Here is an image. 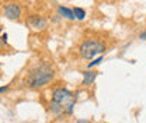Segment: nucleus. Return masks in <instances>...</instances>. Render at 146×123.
Segmentation results:
<instances>
[{"instance_id": "1", "label": "nucleus", "mask_w": 146, "mask_h": 123, "mask_svg": "<svg viewBox=\"0 0 146 123\" xmlns=\"http://www.w3.org/2000/svg\"><path fill=\"white\" fill-rule=\"evenodd\" d=\"M52 78H54L52 67L46 63H41L28 73L27 86L31 88H41L46 84H49L52 81Z\"/></svg>"}, {"instance_id": "2", "label": "nucleus", "mask_w": 146, "mask_h": 123, "mask_svg": "<svg viewBox=\"0 0 146 123\" xmlns=\"http://www.w3.org/2000/svg\"><path fill=\"white\" fill-rule=\"evenodd\" d=\"M52 102L63 106V109L68 113H72L76 101H74L73 94L69 89H66V88H56L54 91V94H52Z\"/></svg>"}, {"instance_id": "3", "label": "nucleus", "mask_w": 146, "mask_h": 123, "mask_svg": "<svg viewBox=\"0 0 146 123\" xmlns=\"http://www.w3.org/2000/svg\"><path fill=\"white\" fill-rule=\"evenodd\" d=\"M106 51V45L101 42V41H97V39H89V41H84L80 48H79V53L82 57L84 59H93L96 57L97 55H101V53Z\"/></svg>"}, {"instance_id": "4", "label": "nucleus", "mask_w": 146, "mask_h": 123, "mask_svg": "<svg viewBox=\"0 0 146 123\" xmlns=\"http://www.w3.org/2000/svg\"><path fill=\"white\" fill-rule=\"evenodd\" d=\"M4 14L9 20H17L21 16V7L17 3H10L4 7Z\"/></svg>"}, {"instance_id": "5", "label": "nucleus", "mask_w": 146, "mask_h": 123, "mask_svg": "<svg viewBox=\"0 0 146 123\" xmlns=\"http://www.w3.org/2000/svg\"><path fill=\"white\" fill-rule=\"evenodd\" d=\"M27 22H28V25H30L31 28H34V30H44V28H46V25H48L46 20L44 17H41V16H30V17L27 18Z\"/></svg>"}, {"instance_id": "6", "label": "nucleus", "mask_w": 146, "mask_h": 123, "mask_svg": "<svg viewBox=\"0 0 146 123\" xmlns=\"http://www.w3.org/2000/svg\"><path fill=\"white\" fill-rule=\"evenodd\" d=\"M97 77V71H93V70H87L83 73V84L84 86H90L93 84V81L96 80Z\"/></svg>"}, {"instance_id": "7", "label": "nucleus", "mask_w": 146, "mask_h": 123, "mask_svg": "<svg viewBox=\"0 0 146 123\" xmlns=\"http://www.w3.org/2000/svg\"><path fill=\"white\" fill-rule=\"evenodd\" d=\"M58 13H59V16H62V17L68 18V20H74V14H73V10L68 9V7H62V6H59V7H58Z\"/></svg>"}, {"instance_id": "8", "label": "nucleus", "mask_w": 146, "mask_h": 123, "mask_svg": "<svg viewBox=\"0 0 146 123\" xmlns=\"http://www.w3.org/2000/svg\"><path fill=\"white\" fill-rule=\"evenodd\" d=\"M73 14H74V18L76 20H84L86 18V11L83 10V9H80V7H74L73 9Z\"/></svg>"}, {"instance_id": "9", "label": "nucleus", "mask_w": 146, "mask_h": 123, "mask_svg": "<svg viewBox=\"0 0 146 123\" xmlns=\"http://www.w3.org/2000/svg\"><path fill=\"white\" fill-rule=\"evenodd\" d=\"M101 62H103V57H101V56H100V57H97V59H96V60H94V62H91V63H89V64H87V66H89V67H94V66H96V64H100V63H101Z\"/></svg>"}, {"instance_id": "10", "label": "nucleus", "mask_w": 146, "mask_h": 123, "mask_svg": "<svg viewBox=\"0 0 146 123\" xmlns=\"http://www.w3.org/2000/svg\"><path fill=\"white\" fill-rule=\"evenodd\" d=\"M7 38H9V35H7V34H3V36H1L0 39L3 41V43H7Z\"/></svg>"}, {"instance_id": "11", "label": "nucleus", "mask_w": 146, "mask_h": 123, "mask_svg": "<svg viewBox=\"0 0 146 123\" xmlns=\"http://www.w3.org/2000/svg\"><path fill=\"white\" fill-rule=\"evenodd\" d=\"M139 38H141L142 41H146V31H143V32H141V35H139Z\"/></svg>"}, {"instance_id": "12", "label": "nucleus", "mask_w": 146, "mask_h": 123, "mask_svg": "<svg viewBox=\"0 0 146 123\" xmlns=\"http://www.w3.org/2000/svg\"><path fill=\"white\" fill-rule=\"evenodd\" d=\"M7 89H9L7 86H6V87H0V94H1V92H4V91H7Z\"/></svg>"}, {"instance_id": "13", "label": "nucleus", "mask_w": 146, "mask_h": 123, "mask_svg": "<svg viewBox=\"0 0 146 123\" xmlns=\"http://www.w3.org/2000/svg\"><path fill=\"white\" fill-rule=\"evenodd\" d=\"M76 123H90L89 120H84V119H82V120H77Z\"/></svg>"}, {"instance_id": "14", "label": "nucleus", "mask_w": 146, "mask_h": 123, "mask_svg": "<svg viewBox=\"0 0 146 123\" xmlns=\"http://www.w3.org/2000/svg\"><path fill=\"white\" fill-rule=\"evenodd\" d=\"M0 6H1V1H0Z\"/></svg>"}]
</instances>
